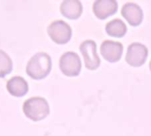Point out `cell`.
<instances>
[{
	"mask_svg": "<svg viewBox=\"0 0 151 136\" xmlns=\"http://www.w3.org/2000/svg\"><path fill=\"white\" fill-rule=\"evenodd\" d=\"M148 48L141 42L131 43L127 51L126 61L133 66H141L148 58Z\"/></svg>",
	"mask_w": 151,
	"mask_h": 136,
	"instance_id": "1",
	"label": "cell"
},
{
	"mask_svg": "<svg viewBox=\"0 0 151 136\" xmlns=\"http://www.w3.org/2000/svg\"><path fill=\"white\" fill-rule=\"evenodd\" d=\"M85 59L86 66L90 70L96 69L101 63L100 58L96 51V43L93 40L84 41L80 47Z\"/></svg>",
	"mask_w": 151,
	"mask_h": 136,
	"instance_id": "2",
	"label": "cell"
},
{
	"mask_svg": "<svg viewBox=\"0 0 151 136\" xmlns=\"http://www.w3.org/2000/svg\"><path fill=\"white\" fill-rule=\"evenodd\" d=\"M102 56L110 62H116L121 58L123 53V45L121 42L113 40H105L101 44L100 49Z\"/></svg>",
	"mask_w": 151,
	"mask_h": 136,
	"instance_id": "3",
	"label": "cell"
},
{
	"mask_svg": "<svg viewBox=\"0 0 151 136\" xmlns=\"http://www.w3.org/2000/svg\"><path fill=\"white\" fill-rule=\"evenodd\" d=\"M121 15L132 26H138L143 19V12L139 4L134 2L126 3L121 8Z\"/></svg>",
	"mask_w": 151,
	"mask_h": 136,
	"instance_id": "4",
	"label": "cell"
},
{
	"mask_svg": "<svg viewBox=\"0 0 151 136\" xmlns=\"http://www.w3.org/2000/svg\"><path fill=\"white\" fill-rule=\"evenodd\" d=\"M118 10V3L116 0H96L93 4V12L95 15L104 19L114 14Z\"/></svg>",
	"mask_w": 151,
	"mask_h": 136,
	"instance_id": "5",
	"label": "cell"
},
{
	"mask_svg": "<svg viewBox=\"0 0 151 136\" xmlns=\"http://www.w3.org/2000/svg\"><path fill=\"white\" fill-rule=\"evenodd\" d=\"M105 29H106V32L111 36L122 37L127 33V27L126 23L122 19H113L110 20L109 22H107L105 26Z\"/></svg>",
	"mask_w": 151,
	"mask_h": 136,
	"instance_id": "6",
	"label": "cell"
},
{
	"mask_svg": "<svg viewBox=\"0 0 151 136\" xmlns=\"http://www.w3.org/2000/svg\"><path fill=\"white\" fill-rule=\"evenodd\" d=\"M150 71H151V59H150Z\"/></svg>",
	"mask_w": 151,
	"mask_h": 136,
	"instance_id": "7",
	"label": "cell"
}]
</instances>
